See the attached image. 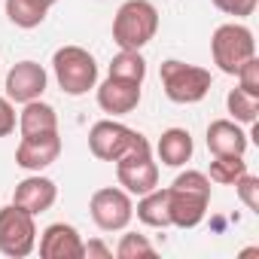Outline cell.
Listing matches in <instances>:
<instances>
[{
	"mask_svg": "<svg viewBox=\"0 0 259 259\" xmlns=\"http://www.w3.org/2000/svg\"><path fill=\"white\" fill-rule=\"evenodd\" d=\"M19 125V116H16V107L7 95H0V138H10Z\"/></svg>",
	"mask_w": 259,
	"mask_h": 259,
	"instance_id": "obj_27",
	"label": "cell"
},
{
	"mask_svg": "<svg viewBox=\"0 0 259 259\" xmlns=\"http://www.w3.org/2000/svg\"><path fill=\"white\" fill-rule=\"evenodd\" d=\"M55 201H58V186H55V180L43 177V171H40V174L25 177L22 183H16L13 204H19L22 210L34 213V217H40V213L52 210V204H55Z\"/></svg>",
	"mask_w": 259,
	"mask_h": 259,
	"instance_id": "obj_13",
	"label": "cell"
},
{
	"mask_svg": "<svg viewBox=\"0 0 259 259\" xmlns=\"http://www.w3.org/2000/svg\"><path fill=\"white\" fill-rule=\"evenodd\" d=\"M159 34V10L150 0H125L113 19V43L119 49H144Z\"/></svg>",
	"mask_w": 259,
	"mask_h": 259,
	"instance_id": "obj_2",
	"label": "cell"
},
{
	"mask_svg": "<svg viewBox=\"0 0 259 259\" xmlns=\"http://www.w3.org/2000/svg\"><path fill=\"white\" fill-rule=\"evenodd\" d=\"M85 256H89V259H95V256H101V259H110V256H113V250H110L104 241H89V244L82 241V259H85Z\"/></svg>",
	"mask_w": 259,
	"mask_h": 259,
	"instance_id": "obj_28",
	"label": "cell"
},
{
	"mask_svg": "<svg viewBox=\"0 0 259 259\" xmlns=\"http://www.w3.org/2000/svg\"><path fill=\"white\" fill-rule=\"evenodd\" d=\"M46 4H49V7H55V4H58V0H46Z\"/></svg>",
	"mask_w": 259,
	"mask_h": 259,
	"instance_id": "obj_29",
	"label": "cell"
},
{
	"mask_svg": "<svg viewBox=\"0 0 259 259\" xmlns=\"http://www.w3.org/2000/svg\"><path fill=\"white\" fill-rule=\"evenodd\" d=\"M162 89L168 95V101L174 104H198L207 98L213 79H210V70L198 67V64H186V61H177V58H168L162 61Z\"/></svg>",
	"mask_w": 259,
	"mask_h": 259,
	"instance_id": "obj_5",
	"label": "cell"
},
{
	"mask_svg": "<svg viewBox=\"0 0 259 259\" xmlns=\"http://www.w3.org/2000/svg\"><path fill=\"white\" fill-rule=\"evenodd\" d=\"M58 156H61V135L58 132L22 138L16 147V165L22 171H31V174L46 171L52 162H58Z\"/></svg>",
	"mask_w": 259,
	"mask_h": 259,
	"instance_id": "obj_11",
	"label": "cell"
},
{
	"mask_svg": "<svg viewBox=\"0 0 259 259\" xmlns=\"http://www.w3.org/2000/svg\"><path fill=\"white\" fill-rule=\"evenodd\" d=\"M58 132V113L52 104H46L43 98L22 104L19 113V135L22 138H34V135H49Z\"/></svg>",
	"mask_w": 259,
	"mask_h": 259,
	"instance_id": "obj_17",
	"label": "cell"
},
{
	"mask_svg": "<svg viewBox=\"0 0 259 259\" xmlns=\"http://www.w3.org/2000/svg\"><path fill=\"white\" fill-rule=\"evenodd\" d=\"M244 174H247L244 156H213V162L207 168L210 183H220V186H235V180Z\"/></svg>",
	"mask_w": 259,
	"mask_h": 259,
	"instance_id": "obj_21",
	"label": "cell"
},
{
	"mask_svg": "<svg viewBox=\"0 0 259 259\" xmlns=\"http://www.w3.org/2000/svg\"><path fill=\"white\" fill-rule=\"evenodd\" d=\"M235 76H238V89H241V92H247V95L259 98V58L244 61V64H241V70H238Z\"/></svg>",
	"mask_w": 259,
	"mask_h": 259,
	"instance_id": "obj_25",
	"label": "cell"
},
{
	"mask_svg": "<svg viewBox=\"0 0 259 259\" xmlns=\"http://www.w3.org/2000/svg\"><path fill=\"white\" fill-rule=\"evenodd\" d=\"M153 153L159 156V162L165 168H183L186 162H192L195 144H192V135L186 128H165L159 135V144H156Z\"/></svg>",
	"mask_w": 259,
	"mask_h": 259,
	"instance_id": "obj_16",
	"label": "cell"
},
{
	"mask_svg": "<svg viewBox=\"0 0 259 259\" xmlns=\"http://www.w3.org/2000/svg\"><path fill=\"white\" fill-rule=\"evenodd\" d=\"M141 132H135V128H128L116 119H101L89 128V150L98 162H116L128 153V147L135 144Z\"/></svg>",
	"mask_w": 259,
	"mask_h": 259,
	"instance_id": "obj_9",
	"label": "cell"
},
{
	"mask_svg": "<svg viewBox=\"0 0 259 259\" xmlns=\"http://www.w3.org/2000/svg\"><path fill=\"white\" fill-rule=\"evenodd\" d=\"M40 256L43 259H82V235L70 223H52L40 232Z\"/></svg>",
	"mask_w": 259,
	"mask_h": 259,
	"instance_id": "obj_14",
	"label": "cell"
},
{
	"mask_svg": "<svg viewBox=\"0 0 259 259\" xmlns=\"http://www.w3.org/2000/svg\"><path fill=\"white\" fill-rule=\"evenodd\" d=\"M52 73L64 95L82 98L98 85V61L82 46H61L52 55Z\"/></svg>",
	"mask_w": 259,
	"mask_h": 259,
	"instance_id": "obj_3",
	"label": "cell"
},
{
	"mask_svg": "<svg viewBox=\"0 0 259 259\" xmlns=\"http://www.w3.org/2000/svg\"><path fill=\"white\" fill-rule=\"evenodd\" d=\"M168 204H171V226L177 229L201 226L210 207V177L204 171H180L168 186Z\"/></svg>",
	"mask_w": 259,
	"mask_h": 259,
	"instance_id": "obj_1",
	"label": "cell"
},
{
	"mask_svg": "<svg viewBox=\"0 0 259 259\" xmlns=\"http://www.w3.org/2000/svg\"><path fill=\"white\" fill-rule=\"evenodd\" d=\"M4 10H7V19L16 28L31 31V28H40L46 22V16H49L52 7L46 4V0H7Z\"/></svg>",
	"mask_w": 259,
	"mask_h": 259,
	"instance_id": "obj_19",
	"label": "cell"
},
{
	"mask_svg": "<svg viewBox=\"0 0 259 259\" xmlns=\"http://www.w3.org/2000/svg\"><path fill=\"white\" fill-rule=\"evenodd\" d=\"M116 256H119V259H141V256H156V247L150 244V238H147V235L125 232V235L119 238Z\"/></svg>",
	"mask_w": 259,
	"mask_h": 259,
	"instance_id": "obj_23",
	"label": "cell"
},
{
	"mask_svg": "<svg viewBox=\"0 0 259 259\" xmlns=\"http://www.w3.org/2000/svg\"><path fill=\"white\" fill-rule=\"evenodd\" d=\"M226 107H229V116L238 122V125H256V116H259V98L241 92V89H232L226 95Z\"/></svg>",
	"mask_w": 259,
	"mask_h": 259,
	"instance_id": "obj_22",
	"label": "cell"
},
{
	"mask_svg": "<svg viewBox=\"0 0 259 259\" xmlns=\"http://www.w3.org/2000/svg\"><path fill=\"white\" fill-rule=\"evenodd\" d=\"M138 220L150 229H168L171 226V204H168V186L165 189H150L144 195H138V207H135Z\"/></svg>",
	"mask_w": 259,
	"mask_h": 259,
	"instance_id": "obj_18",
	"label": "cell"
},
{
	"mask_svg": "<svg viewBox=\"0 0 259 259\" xmlns=\"http://www.w3.org/2000/svg\"><path fill=\"white\" fill-rule=\"evenodd\" d=\"M210 4H213L220 13H226V16H235V19H247V16H253V13H256L259 0H210Z\"/></svg>",
	"mask_w": 259,
	"mask_h": 259,
	"instance_id": "obj_26",
	"label": "cell"
},
{
	"mask_svg": "<svg viewBox=\"0 0 259 259\" xmlns=\"http://www.w3.org/2000/svg\"><path fill=\"white\" fill-rule=\"evenodd\" d=\"M98 95V107L110 116H128L132 110H138L141 98H144V85L132 82V79H116L107 76L101 85H95Z\"/></svg>",
	"mask_w": 259,
	"mask_h": 259,
	"instance_id": "obj_12",
	"label": "cell"
},
{
	"mask_svg": "<svg viewBox=\"0 0 259 259\" xmlns=\"http://www.w3.org/2000/svg\"><path fill=\"white\" fill-rule=\"evenodd\" d=\"M250 147V135L235 119H213L207 125V150L210 156H244Z\"/></svg>",
	"mask_w": 259,
	"mask_h": 259,
	"instance_id": "obj_15",
	"label": "cell"
},
{
	"mask_svg": "<svg viewBox=\"0 0 259 259\" xmlns=\"http://www.w3.org/2000/svg\"><path fill=\"white\" fill-rule=\"evenodd\" d=\"M210 55H213V64L235 76L241 70L244 61L256 58V40H253V31L241 22H226L213 31L210 37Z\"/></svg>",
	"mask_w": 259,
	"mask_h": 259,
	"instance_id": "obj_6",
	"label": "cell"
},
{
	"mask_svg": "<svg viewBox=\"0 0 259 259\" xmlns=\"http://www.w3.org/2000/svg\"><path fill=\"white\" fill-rule=\"evenodd\" d=\"M235 192H238V198H241V204H244L247 210L259 213V177H253V174L247 171L244 177L235 180Z\"/></svg>",
	"mask_w": 259,
	"mask_h": 259,
	"instance_id": "obj_24",
	"label": "cell"
},
{
	"mask_svg": "<svg viewBox=\"0 0 259 259\" xmlns=\"http://www.w3.org/2000/svg\"><path fill=\"white\" fill-rule=\"evenodd\" d=\"M37 217L19 204L0 207V253L7 259H25L37 250Z\"/></svg>",
	"mask_w": 259,
	"mask_h": 259,
	"instance_id": "obj_7",
	"label": "cell"
},
{
	"mask_svg": "<svg viewBox=\"0 0 259 259\" xmlns=\"http://www.w3.org/2000/svg\"><path fill=\"white\" fill-rule=\"evenodd\" d=\"M113 165H116V180L128 195H144L159 186V162H156L153 144L144 135H138L128 153Z\"/></svg>",
	"mask_w": 259,
	"mask_h": 259,
	"instance_id": "obj_4",
	"label": "cell"
},
{
	"mask_svg": "<svg viewBox=\"0 0 259 259\" xmlns=\"http://www.w3.org/2000/svg\"><path fill=\"white\" fill-rule=\"evenodd\" d=\"M89 213L101 232H125L128 223L135 220V201L122 186H104L92 192Z\"/></svg>",
	"mask_w": 259,
	"mask_h": 259,
	"instance_id": "obj_8",
	"label": "cell"
},
{
	"mask_svg": "<svg viewBox=\"0 0 259 259\" xmlns=\"http://www.w3.org/2000/svg\"><path fill=\"white\" fill-rule=\"evenodd\" d=\"M107 76L132 79V82L144 85V79H147V58L138 49H119V55H113V61L107 67Z\"/></svg>",
	"mask_w": 259,
	"mask_h": 259,
	"instance_id": "obj_20",
	"label": "cell"
},
{
	"mask_svg": "<svg viewBox=\"0 0 259 259\" xmlns=\"http://www.w3.org/2000/svg\"><path fill=\"white\" fill-rule=\"evenodd\" d=\"M46 85H49L46 67L28 58V61H16V64L10 67L7 85H4V89H7V98H10L13 104H28V101L43 98Z\"/></svg>",
	"mask_w": 259,
	"mask_h": 259,
	"instance_id": "obj_10",
	"label": "cell"
}]
</instances>
